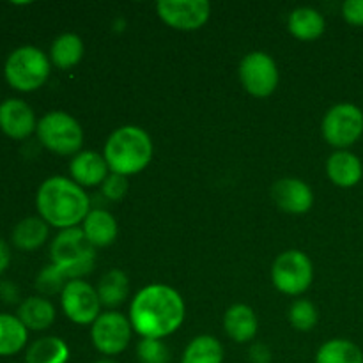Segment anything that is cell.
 <instances>
[{
	"label": "cell",
	"mask_w": 363,
	"mask_h": 363,
	"mask_svg": "<svg viewBox=\"0 0 363 363\" xmlns=\"http://www.w3.org/2000/svg\"><path fill=\"white\" fill-rule=\"evenodd\" d=\"M184 321V301L176 289L163 284L144 287L130 307L131 328L144 339H163Z\"/></svg>",
	"instance_id": "1"
},
{
	"label": "cell",
	"mask_w": 363,
	"mask_h": 363,
	"mask_svg": "<svg viewBox=\"0 0 363 363\" xmlns=\"http://www.w3.org/2000/svg\"><path fill=\"white\" fill-rule=\"evenodd\" d=\"M39 216L57 229H73L91 213V202L84 188L67 177L46 179L35 195Z\"/></svg>",
	"instance_id": "2"
},
{
	"label": "cell",
	"mask_w": 363,
	"mask_h": 363,
	"mask_svg": "<svg viewBox=\"0 0 363 363\" xmlns=\"http://www.w3.org/2000/svg\"><path fill=\"white\" fill-rule=\"evenodd\" d=\"M105 160L112 174L133 176L144 170L152 158L151 137L138 126H123L105 144Z\"/></svg>",
	"instance_id": "3"
},
{
	"label": "cell",
	"mask_w": 363,
	"mask_h": 363,
	"mask_svg": "<svg viewBox=\"0 0 363 363\" xmlns=\"http://www.w3.org/2000/svg\"><path fill=\"white\" fill-rule=\"evenodd\" d=\"M52 264L57 266L64 277L77 280L92 272L96 262V247L89 243L84 230L73 227L57 234L50 247Z\"/></svg>",
	"instance_id": "4"
},
{
	"label": "cell",
	"mask_w": 363,
	"mask_h": 363,
	"mask_svg": "<svg viewBox=\"0 0 363 363\" xmlns=\"http://www.w3.org/2000/svg\"><path fill=\"white\" fill-rule=\"evenodd\" d=\"M4 77L16 91L32 92L48 80L50 59L35 46H20L7 57Z\"/></svg>",
	"instance_id": "5"
},
{
	"label": "cell",
	"mask_w": 363,
	"mask_h": 363,
	"mask_svg": "<svg viewBox=\"0 0 363 363\" xmlns=\"http://www.w3.org/2000/svg\"><path fill=\"white\" fill-rule=\"evenodd\" d=\"M35 133H38L39 142L48 151L59 156L78 155L84 144V130L80 123L69 113L60 112V110L43 116L38 123Z\"/></svg>",
	"instance_id": "6"
},
{
	"label": "cell",
	"mask_w": 363,
	"mask_h": 363,
	"mask_svg": "<svg viewBox=\"0 0 363 363\" xmlns=\"http://www.w3.org/2000/svg\"><path fill=\"white\" fill-rule=\"evenodd\" d=\"M272 279L280 293L296 296L311 287L314 268L307 254L300 250H287L273 262Z\"/></svg>",
	"instance_id": "7"
},
{
	"label": "cell",
	"mask_w": 363,
	"mask_h": 363,
	"mask_svg": "<svg viewBox=\"0 0 363 363\" xmlns=\"http://www.w3.org/2000/svg\"><path fill=\"white\" fill-rule=\"evenodd\" d=\"M326 142L339 151H346L363 135V112L353 103L332 106L323 119Z\"/></svg>",
	"instance_id": "8"
},
{
	"label": "cell",
	"mask_w": 363,
	"mask_h": 363,
	"mask_svg": "<svg viewBox=\"0 0 363 363\" xmlns=\"http://www.w3.org/2000/svg\"><path fill=\"white\" fill-rule=\"evenodd\" d=\"M240 80L248 94L255 98H268L279 85V69L268 53L252 52L241 60Z\"/></svg>",
	"instance_id": "9"
},
{
	"label": "cell",
	"mask_w": 363,
	"mask_h": 363,
	"mask_svg": "<svg viewBox=\"0 0 363 363\" xmlns=\"http://www.w3.org/2000/svg\"><path fill=\"white\" fill-rule=\"evenodd\" d=\"M91 339L101 354L113 357L123 353L131 339V323L119 312H103L92 323Z\"/></svg>",
	"instance_id": "10"
},
{
	"label": "cell",
	"mask_w": 363,
	"mask_h": 363,
	"mask_svg": "<svg viewBox=\"0 0 363 363\" xmlns=\"http://www.w3.org/2000/svg\"><path fill=\"white\" fill-rule=\"evenodd\" d=\"M60 303L67 318L77 325H92L99 318L98 291L84 280H69L60 293Z\"/></svg>",
	"instance_id": "11"
},
{
	"label": "cell",
	"mask_w": 363,
	"mask_h": 363,
	"mask_svg": "<svg viewBox=\"0 0 363 363\" xmlns=\"http://www.w3.org/2000/svg\"><path fill=\"white\" fill-rule=\"evenodd\" d=\"M160 18L177 30H197L208 21L211 6L208 0H160Z\"/></svg>",
	"instance_id": "12"
},
{
	"label": "cell",
	"mask_w": 363,
	"mask_h": 363,
	"mask_svg": "<svg viewBox=\"0 0 363 363\" xmlns=\"http://www.w3.org/2000/svg\"><path fill=\"white\" fill-rule=\"evenodd\" d=\"M38 130L34 110L23 99L9 98L0 103V131L14 140H23Z\"/></svg>",
	"instance_id": "13"
},
{
	"label": "cell",
	"mask_w": 363,
	"mask_h": 363,
	"mask_svg": "<svg viewBox=\"0 0 363 363\" xmlns=\"http://www.w3.org/2000/svg\"><path fill=\"white\" fill-rule=\"evenodd\" d=\"M273 201L277 202L282 211L291 215H303L314 204V194L301 179L287 177L273 184Z\"/></svg>",
	"instance_id": "14"
},
{
	"label": "cell",
	"mask_w": 363,
	"mask_h": 363,
	"mask_svg": "<svg viewBox=\"0 0 363 363\" xmlns=\"http://www.w3.org/2000/svg\"><path fill=\"white\" fill-rule=\"evenodd\" d=\"M71 177L78 186H98L105 183L108 176V163L105 156L98 155L94 151H80L73 160H71Z\"/></svg>",
	"instance_id": "15"
},
{
	"label": "cell",
	"mask_w": 363,
	"mask_h": 363,
	"mask_svg": "<svg viewBox=\"0 0 363 363\" xmlns=\"http://www.w3.org/2000/svg\"><path fill=\"white\" fill-rule=\"evenodd\" d=\"M330 181L340 188H353L362 181L363 165L357 155L350 151H337L326 162Z\"/></svg>",
	"instance_id": "16"
},
{
	"label": "cell",
	"mask_w": 363,
	"mask_h": 363,
	"mask_svg": "<svg viewBox=\"0 0 363 363\" xmlns=\"http://www.w3.org/2000/svg\"><path fill=\"white\" fill-rule=\"evenodd\" d=\"M223 328L234 342L245 344L257 333V315L248 305H233L223 315Z\"/></svg>",
	"instance_id": "17"
},
{
	"label": "cell",
	"mask_w": 363,
	"mask_h": 363,
	"mask_svg": "<svg viewBox=\"0 0 363 363\" xmlns=\"http://www.w3.org/2000/svg\"><path fill=\"white\" fill-rule=\"evenodd\" d=\"M18 319L27 330L43 332L48 330L55 321V307L52 301L41 296H30L23 300L18 307Z\"/></svg>",
	"instance_id": "18"
},
{
	"label": "cell",
	"mask_w": 363,
	"mask_h": 363,
	"mask_svg": "<svg viewBox=\"0 0 363 363\" xmlns=\"http://www.w3.org/2000/svg\"><path fill=\"white\" fill-rule=\"evenodd\" d=\"M84 230L85 238L92 247H108L116 241L117 238V222L108 211L105 209H92L84 220Z\"/></svg>",
	"instance_id": "19"
},
{
	"label": "cell",
	"mask_w": 363,
	"mask_h": 363,
	"mask_svg": "<svg viewBox=\"0 0 363 363\" xmlns=\"http://www.w3.org/2000/svg\"><path fill=\"white\" fill-rule=\"evenodd\" d=\"M13 245L20 250H38L48 240V223L41 216H28L16 223L13 230Z\"/></svg>",
	"instance_id": "20"
},
{
	"label": "cell",
	"mask_w": 363,
	"mask_h": 363,
	"mask_svg": "<svg viewBox=\"0 0 363 363\" xmlns=\"http://www.w3.org/2000/svg\"><path fill=\"white\" fill-rule=\"evenodd\" d=\"M325 18L319 11L311 7L294 9L289 16V32L301 41H314L325 34Z\"/></svg>",
	"instance_id": "21"
},
{
	"label": "cell",
	"mask_w": 363,
	"mask_h": 363,
	"mask_svg": "<svg viewBox=\"0 0 363 363\" xmlns=\"http://www.w3.org/2000/svg\"><path fill=\"white\" fill-rule=\"evenodd\" d=\"M28 340V330L18 315L0 314V357H14Z\"/></svg>",
	"instance_id": "22"
},
{
	"label": "cell",
	"mask_w": 363,
	"mask_h": 363,
	"mask_svg": "<svg viewBox=\"0 0 363 363\" xmlns=\"http://www.w3.org/2000/svg\"><path fill=\"white\" fill-rule=\"evenodd\" d=\"M69 347L59 337H43L28 346L25 363H67Z\"/></svg>",
	"instance_id": "23"
},
{
	"label": "cell",
	"mask_w": 363,
	"mask_h": 363,
	"mask_svg": "<svg viewBox=\"0 0 363 363\" xmlns=\"http://www.w3.org/2000/svg\"><path fill=\"white\" fill-rule=\"evenodd\" d=\"M84 57V43L77 34H62L53 41L50 50V62L60 69L77 66Z\"/></svg>",
	"instance_id": "24"
},
{
	"label": "cell",
	"mask_w": 363,
	"mask_h": 363,
	"mask_svg": "<svg viewBox=\"0 0 363 363\" xmlns=\"http://www.w3.org/2000/svg\"><path fill=\"white\" fill-rule=\"evenodd\" d=\"M315 363H363V351L347 339H332L319 347Z\"/></svg>",
	"instance_id": "25"
},
{
	"label": "cell",
	"mask_w": 363,
	"mask_h": 363,
	"mask_svg": "<svg viewBox=\"0 0 363 363\" xmlns=\"http://www.w3.org/2000/svg\"><path fill=\"white\" fill-rule=\"evenodd\" d=\"M181 363H223V347L215 337H195L186 346Z\"/></svg>",
	"instance_id": "26"
},
{
	"label": "cell",
	"mask_w": 363,
	"mask_h": 363,
	"mask_svg": "<svg viewBox=\"0 0 363 363\" xmlns=\"http://www.w3.org/2000/svg\"><path fill=\"white\" fill-rule=\"evenodd\" d=\"M98 296L105 307H119L128 296V277L121 269H110L101 277L98 286Z\"/></svg>",
	"instance_id": "27"
},
{
	"label": "cell",
	"mask_w": 363,
	"mask_h": 363,
	"mask_svg": "<svg viewBox=\"0 0 363 363\" xmlns=\"http://www.w3.org/2000/svg\"><path fill=\"white\" fill-rule=\"evenodd\" d=\"M289 321L300 332H311L318 325V311L308 300H298L291 305Z\"/></svg>",
	"instance_id": "28"
},
{
	"label": "cell",
	"mask_w": 363,
	"mask_h": 363,
	"mask_svg": "<svg viewBox=\"0 0 363 363\" xmlns=\"http://www.w3.org/2000/svg\"><path fill=\"white\" fill-rule=\"evenodd\" d=\"M140 363H169L170 353L165 344L158 339H142L137 346Z\"/></svg>",
	"instance_id": "29"
},
{
	"label": "cell",
	"mask_w": 363,
	"mask_h": 363,
	"mask_svg": "<svg viewBox=\"0 0 363 363\" xmlns=\"http://www.w3.org/2000/svg\"><path fill=\"white\" fill-rule=\"evenodd\" d=\"M64 280H66L64 273L60 272L57 266L50 264L41 269V273L38 275V280H35V287H38L43 294H55L59 293V291L62 293V289L66 287Z\"/></svg>",
	"instance_id": "30"
},
{
	"label": "cell",
	"mask_w": 363,
	"mask_h": 363,
	"mask_svg": "<svg viewBox=\"0 0 363 363\" xmlns=\"http://www.w3.org/2000/svg\"><path fill=\"white\" fill-rule=\"evenodd\" d=\"M128 191V181L124 176L119 174H112L105 179L103 183V195L110 201H121L124 197V194Z\"/></svg>",
	"instance_id": "31"
},
{
	"label": "cell",
	"mask_w": 363,
	"mask_h": 363,
	"mask_svg": "<svg viewBox=\"0 0 363 363\" xmlns=\"http://www.w3.org/2000/svg\"><path fill=\"white\" fill-rule=\"evenodd\" d=\"M344 20L354 27H363V0H347L342 4Z\"/></svg>",
	"instance_id": "32"
},
{
	"label": "cell",
	"mask_w": 363,
	"mask_h": 363,
	"mask_svg": "<svg viewBox=\"0 0 363 363\" xmlns=\"http://www.w3.org/2000/svg\"><path fill=\"white\" fill-rule=\"evenodd\" d=\"M272 362V353L262 344H255L250 350V363H269Z\"/></svg>",
	"instance_id": "33"
},
{
	"label": "cell",
	"mask_w": 363,
	"mask_h": 363,
	"mask_svg": "<svg viewBox=\"0 0 363 363\" xmlns=\"http://www.w3.org/2000/svg\"><path fill=\"white\" fill-rule=\"evenodd\" d=\"M0 298L7 303H14L18 300V289L13 282L0 284Z\"/></svg>",
	"instance_id": "34"
},
{
	"label": "cell",
	"mask_w": 363,
	"mask_h": 363,
	"mask_svg": "<svg viewBox=\"0 0 363 363\" xmlns=\"http://www.w3.org/2000/svg\"><path fill=\"white\" fill-rule=\"evenodd\" d=\"M9 262H11L9 245H7L6 241H4L2 238H0V277H2V273L7 269Z\"/></svg>",
	"instance_id": "35"
},
{
	"label": "cell",
	"mask_w": 363,
	"mask_h": 363,
	"mask_svg": "<svg viewBox=\"0 0 363 363\" xmlns=\"http://www.w3.org/2000/svg\"><path fill=\"white\" fill-rule=\"evenodd\" d=\"M96 363H117V362H113L112 358H101V360H98Z\"/></svg>",
	"instance_id": "36"
}]
</instances>
